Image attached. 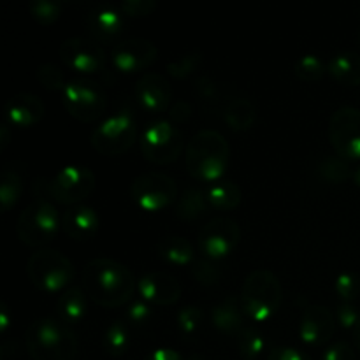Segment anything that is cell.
Listing matches in <instances>:
<instances>
[{
    "mask_svg": "<svg viewBox=\"0 0 360 360\" xmlns=\"http://www.w3.org/2000/svg\"><path fill=\"white\" fill-rule=\"evenodd\" d=\"M83 288L88 299L102 308H122L137 288L132 271L112 259H94L84 266Z\"/></svg>",
    "mask_w": 360,
    "mask_h": 360,
    "instance_id": "6da1fadb",
    "label": "cell"
},
{
    "mask_svg": "<svg viewBox=\"0 0 360 360\" xmlns=\"http://www.w3.org/2000/svg\"><path fill=\"white\" fill-rule=\"evenodd\" d=\"M229 162H231V146L217 130H200L186 144V171L199 181H220L227 172Z\"/></svg>",
    "mask_w": 360,
    "mask_h": 360,
    "instance_id": "7a4b0ae2",
    "label": "cell"
},
{
    "mask_svg": "<svg viewBox=\"0 0 360 360\" xmlns=\"http://www.w3.org/2000/svg\"><path fill=\"white\" fill-rule=\"evenodd\" d=\"M25 340L32 360H74L79 348L76 333L60 319L34 320Z\"/></svg>",
    "mask_w": 360,
    "mask_h": 360,
    "instance_id": "3957f363",
    "label": "cell"
},
{
    "mask_svg": "<svg viewBox=\"0 0 360 360\" xmlns=\"http://www.w3.org/2000/svg\"><path fill=\"white\" fill-rule=\"evenodd\" d=\"M239 301L250 320L257 323L267 322L280 309L283 301L280 280L267 269L252 271L243 283Z\"/></svg>",
    "mask_w": 360,
    "mask_h": 360,
    "instance_id": "277c9868",
    "label": "cell"
},
{
    "mask_svg": "<svg viewBox=\"0 0 360 360\" xmlns=\"http://www.w3.org/2000/svg\"><path fill=\"white\" fill-rule=\"evenodd\" d=\"M62 220L56 206L44 197H35L20 213L16 221V234L21 243L32 248H44L58 236Z\"/></svg>",
    "mask_w": 360,
    "mask_h": 360,
    "instance_id": "5b68a950",
    "label": "cell"
},
{
    "mask_svg": "<svg viewBox=\"0 0 360 360\" xmlns=\"http://www.w3.org/2000/svg\"><path fill=\"white\" fill-rule=\"evenodd\" d=\"M30 283L44 294H60L74 280V266L62 252L41 248L32 253L27 262Z\"/></svg>",
    "mask_w": 360,
    "mask_h": 360,
    "instance_id": "8992f818",
    "label": "cell"
},
{
    "mask_svg": "<svg viewBox=\"0 0 360 360\" xmlns=\"http://www.w3.org/2000/svg\"><path fill=\"white\" fill-rule=\"evenodd\" d=\"M137 123L130 109H122L109 116L91 134V146L105 157L125 153L137 141Z\"/></svg>",
    "mask_w": 360,
    "mask_h": 360,
    "instance_id": "52a82bcc",
    "label": "cell"
},
{
    "mask_svg": "<svg viewBox=\"0 0 360 360\" xmlns=\"http://www.w3.org/2000/svg\"><path fill=\"white\" fill-rule=\"evenodd\" d=\"M183 151V134L171 120L150 123L141 134V153L150 164L167 165L179 158Z\"/></svg>",
    "mask_w": 360,
    "mask_h": 360,
    "instance_id": "ba28073f",
    "label": "cell"
},
{
    "mask_svg": "<svg viewBox=\"0 0 360 360\" xmlns=\"http://www.w3.org/2000/svg\"><path fill=\"white\" fill-rule=\"evenodd\" d=\"M95 185L97 179L90 169L84 165H67L49 179L46 190L55 202L63 206H77L91 195Z\"/></svg>",
    "mask_w": 360,
    "mask_h": 360,
    "instance_id": "9c48e42d",
    "label": "cell"
},
{
    "mask_svg": "<svg viewBox=\"0 0 360 360\" xmlns=\"http://www.w3.org/2000/svg\"><path fill=\"white\" fill-rule=\"evenodd\" d=\"M65 111L77 122L90 123L101 118L108 109V97L101 86L88 79H74L62 91Z\"/></svg>",
    "mask_w": 360,
    "mask_h": 360,
    "instance_id": "30bf717a",
    "label": "cell"
},
{
    "mask_svg": "<svg viewBox=\"0 0 360 360\" xmlns=\"http://www.w3.org/2000/svg\"><path fill=\"white\" fill-rule=\"evenodd\" d=\"M132 200L146 213H160L178 197V185L164 172H144L130 185Z\"/></svg>",
    "mask_w": 360,
    "mask_h": 360,
    "instance_id": "8fae6325",
    "label": "cell"
},
{
    "mask_svg": "<svg viewBox=\"0 0 360 360\" xmlns=\"http://www.w3.org/2000/svg\"><path fill=\"white\" fill-rule=\"evenodd\" d=\"M329 139L336 155L345 160H360V109L343 105L329 120Z\"/></svg>",
    "mask_w": 360,
    "mask_h": 360,
    "instance_id": "7c38bea8",
    "label": "cell"
},
{
    "mask_svg": "<svg viewBox=\"0 0 360 360\" xmlns=\"http://www.w3.org/2000/svg\"><path fill=\"white\" fill-rule=\"evenodd\" d=\"M241 241V227L232 218H213L199 231L197 246L206 259L220 260L231 255Z\"/></svg>",
    "mask_w": 360,
    "mask_h": 360,
    "instance_id": "4fadbf2b",
    "label": "cell"
},
{
    "mask_svg": "<svg viewBox=\"0 0 360 360\" xmlns=\"http://www.w3.org/2000/svg\"><path fill=\"white\" fill-rule=\"evenodd\" d=\"M60 60L79 74L101 72L105 67V51L101 42L88 37H70L60 44Z\"/></svg>",
    "mask_w": 360,
    "mask_h": 360,
    "instance_id": "5bb4252c",
    "label": "cell"
},
{
    "mask_svg": "<svg viewBox=\"0 0 360 360\" xmlns=\"http://www.w3.org/2000/svg\"><path fill=\"white\" fill-rule=\"evenodd\" d=\"M158 49L151 41L143 37H132L116 42L111 51V62L118 72L134 74L148 69L157 60Z\"/></svg>",
    "mask_w": 360,
    "mask_h": 360,
    "instance_id": "9a60e30c",
    "label": "cell"
},
{
    "mask_svg": "<svg viewBox=\"0 0 360 360\" xmlns=\"http://www.w3.org/2000/svg\"><path fill=\"white\" fill-rule=\"evenodd\" d=\"M336 315L327 306L309 304L302 311L299 322V338L308 347H323L336 333Z\"/></svg>",
    "mask_w": 360,
    "mask_h": 360,
    "instance_id": "2e32d148",
    "label": "cell"
},
{
    "mask_svg": "<svg viewBox=\"0 0 360 360\" xmlns=\"http://www.w3.org/2000/svg\"><path fill=\"white\" fill-rule=\"evenodd\" d=\"M137 104L148 115H162L172 105V88L162 74L146 72L134 86Z\"/></svg>",
    "mask_w": 360,
    "mask_h": 360,
    "instance_id": "e0dca14e",
    "label": "cell"
},
{
    "mask_svg": "<svg viewBox=\"0 0 360 360\" xmlns=\"http://www.w3.org/2000/svg\"><path fill=\"white\" fill-rule=\"evenodd\" d=\"M137 292L151 306H171L181 297V283L165 271H151L137 280Z\"/></svg>",
    "mask_w": 360,
    "mask_h": 360,
    "instance_id": "ac0fdd59",
    "label": "cell"
},
{
    "mask_svg": "<svg viewBox=\"0 0 360 360\" xmlns=\"http://www.w3.org/2000/svg\"><path fill=\"white\" fill-rule=\"evenodd\" d=\"M44 118V104L34 94H16L6 105V123L16 129H30Z\"/></svg>",
    "mask_w": 360,
    "mask_h": 360,
    "instance_id": "d6986e66",
    "label": "cell"
},
{
    "mask_svg": "<svg viewBox=\"0 0 360 360\" xmlns=\"http://www.w3.org/2000/svg\"><path fill=\"white\" fill-rule=\"evenodd\" d=\"M101 227V217L90 206H74L62 217V229L74 241H88Z\"/></svg>",
    "mask_w": 360,
    "mask_h": 360,
    "instance_id": "ffe728a7",
    "label": "cell"
},
{
    "mask_svg": "<svg viewBox=\"0 0 360 360\" xmlns=\"http://www.w3.org/2000/svg\"><path fill=\"white\" fill-rule=\"evenodd\" d=\"M86 27L97 42H111L123 32L125 16L112 7H98L88 14Z\"/></svg>",
    "mask_w": 360,
    "mask_h": 360,
    "instance_id": "44dd1931",
    "label": "cell"
},
{
    "mask_svg": "<svg viewBox=\"0 0 360 360\" xmlns=\"http://www.w3.org/2000/svg\"><path fill=\"white\" fill-rule=\"evenodd\" d=\"M245 311L241 308V301L236 297H227L217 304L211 311V322L214 329L227 336L238 338L245 329Z\"/></svg>",
    "mask_w": 360,
    "mask_h": 360,
    "instance_id": "7402d4cb",
    "label": "cell"
},
{
    "mask_svg": "<svg viewBox=\"0 0 360 360\" xmlns=\"http://www.w3.org/2000/svg\"><path fill=\"white\" fill-rule=\"evenodd\" d=\"M158 257L171 266L183 267L192 266L195 262V250L193 245L183 236H165L157 245Z\"/></svg>",
    "mask_w": 360,
    "mask_h": 360,
    "instance_id": "603a6c76",
    "label": "cell"
},
{
    "mask_svg": "<svg viewBox=\"0 0 360 360\" xmlns=\"http://www.w3.org/2000/svg\"><path fill=\"white\" fill-rule=\"evenodd\" d=\"M327 74L343 86H360V55L355 51L338 53L327 63Z\"/></svg>",
    "mask_w": 360,
    "mask_h": 360,
    "instance_id": "cb8c5ba5",
    "label": "cell"
},
{
    "mask_svg": "<svg viewBox=\"0 0 360 360\" xmlns=\"http://www.w3.org/2000/svg\"><path fill=\"white\" fill-rule=\"evenodd\" d=\"M56 309H58L60 320L72 326L79 323L88 313V295L84 288L81 287H69L65 292H62L56 301Z\"/></svg>",
    "mask_w": 360,
    "mask_h": 360,
    "instance_id": "d4e9b609",
    "label": "cell"
},
{
    "mask_svg": "<svg viewBox=\"0 0 360 360\" xmlns=\"http://www.w3.org/2000/svg\"><path fill=\"white\" fill-rule=\"evenodd\" d=\"M224 120L232 132H246L257 120V109L248 98H231L224 108Z\"/></svg>",
    "mask_w": 360,
    "mask_h": 360,
    "instance_id": "484cf974",
    "label": "cell"
},
{
    "mask_svg": "<svg viewBox=\"0 0 360 360\" xmlns=\"http://www.w3.org/2000/svg\"><path fill=\"white\" fill-rule=\"evenodd\" d=\"M241 188L234 181L220 179L217 183H211L206 188V197L210 207L217 211H232L241 204Z\"/></svg>",
    "mask_w": 360,
    "mask_h": 360,
    "instance_id": "4316f807",
    "label": "cell"
},
{
    "mask_svg": "<svg viewBox=\"0 0 360 360\" xmlns=\"http://www.w3.org/2000/svg\"><path fill=\"white\" fill-rule=\"evenodd\" d=\"M210 202H207L206 190L199 188V186H190L183 192V195L178 199L176 204V217L179 220L193 221L206 214Z\"/></svg>",
    "mask_w": 360,
    "mask_h": 360,
    "instance_id": "83f0119b",
    "label": "cell"
},
{
    "mask_svg": "<svg viewBox=\"0 0 360 360\" xmlns=\"http://www.w3.org/2000/svg\"><path fill=\"white\" fill-rule=\"evenodd\" d=\"M102 347L109 357H123L130 348V326L125 322H112L105 329L104 338H102Z\"/></svg>",
    "mask_w": 360,
    "mask_h": 360,
    "instance_id": "f1b7e54d",
    "label": "cell"
},
{
    "mask_svg": "<svg viewBox=\"0 0 360 360\" xmlns=\"http://www.w3.org/2000/svg\"><path fill=\"white\" fill-rule=\"evenodd\" d=\"M23 193V176L18 169L6 167L0 178V207L4 213L14 207Z\"/></svg>",
    "mask_w": 360,
    "mask_h": 360,
    "instance_id": "f546056e",
    "label": "cell"
},
{
    "mask_svg": "<svg viewBox=\"0 0 360 360\" xmlns=\"http://www.w3.org/2000/svg\"><path fill=\"white\" fill-rule=\"evenodd\" d=\"M320 179L330 183V185H341V183L348 181L354 178V171H352L348 160L341 158L340 155H330L320 160L319 167H316Z\"/></svg>",
    "mask_w": 360,
    "mask_h": 360,
    "instance_id": "4dcf8cb0",
    "label": "cell"
},
{
    "mask_svg": "<svg viewBox=\"0 0 360 360\" xmlns=\"http://www.w3.org/2000/svg\"><path fill=\"white\" fill-rule=\"evenodd\" d=\"M238 348L239 354L245 357V360H255L266 350V340L264 334L257 327L245 326V329L238 336Z\"/></svg>",
    "mask_w": 360,
    "mask_h": 360,
    "instance_id": "1f68e13d",
    "label": "cell"
},
{
    "mask_svg": "<svg viewBox=\"0 0 360 360\" xmlns=\"http://www.w3.org/2000/svg\"><path fill=\"white\" fill-rule=\"evenodd\" d=\"M294 74L301 81L315 83V81H320L327 74V63L323 62L319 55L309 53V55L301 56V58L295 62Z\"/></svg>",
    "mask_w": 360,
    "mask_h": 360,
    "instance_id": "d6a6232c",
    "label": "cell"
},
{
    "mask_svg": "<svg viewBox=\"0 0 360 360\" xmlns=\"http://www.w3.org/2000/svg\"><path fill=\"white\" fill-rule=\"evenodd\" d=\"M200 65H202V55L199 51H192L169 62L165 69H167V74L172 79L181 81L193 76L200 69Z\"/></svg>",
    "mask_w": 360,
    "mask_h": 360,
    "instance_id": "836d02e7",
    "label": "cell"
},
{
    "mask_svg": "<svg viewBox=\"0 0 360 360\" xmlns=\"http://www.w3.org/2000/svg\"><path fill=\"white\" fill-rule=\"evenodd\" d=\"M30 16L42 27L53 25L63 13V4L60 0H34L28 6Z\"/></svg>",
    "mask_w": 360,
    "mask_h": 360,
    "instance_id": "e575fe53",
    "label": "cell"
},
{
    "mask_svg": "<svg viewBox=\"0 0 360 360\" xmlns=\"http://www.w3.org/2000/svg\"><path fill=\"white\" fill-rule=\"evenodd\" d=\"M192 276L197 283L204 285V287H211L217 285L221 278V267L218 266L217 260L211 259H199L192 264Z\"/></svg>",
    "mask_w": 360,
    "mask_h": 360,
    "instance_id": "d590c367",
    "label": "cell"
},
{
    "mask_svg": "<svg viewBox=\"0 0 360 360\" xmlns=\"http://www.w3.org/2000/svg\"><path fill=\"white\" fill-rule=\"evenodd\" d=\"M334 290L343 302H355L360 295V276L354 271H345L334 281Z\"/></svg>",
    "mask_w": 360,
    "mask_h": 360,
    "instance_id": "8d00e7d4",
    "label": "cell"
},
{
    "mask_svg": "<svg viewBox=\"0 0 360 360\" xmlns=\"http://www.w3.org/2000/svg\"><path fill=\"white\" fill-rule=\"evenodd\" d=\"M195 94L199 97L200 105L206 109L207 112L217 111V105L220 102V90L214 84V81L207 76L197 77L195 81Z\"/></svg>",
    "mask_w": 360,
    "mask_h": 360,
    "instance_id": "74e56055",
    "label": "cell"
},
{
    "mask_svg": "<svg viewBox=\"0 0 360 360\" xmlns=\"http://www.w3.org/2000/svg\"><path fill=\"white\" fill-rule=\"evenodd\" d=\"M202 309L199 306H185L178 311L176 316V323H178L179 333L185 334V336H193V334L199 330L200 323H202Z\"/></svg>",
    "mask_w": 360,
    "mask_h": 360,
    "instance_id": "f35d334b",
    "label": "cell"
},
{
    "mask_svg": "<svg viewBox=\"0 0 360 360\" xmlns=\"http://www.w3.org/2000/svg\"><path fill=\"white\" fill-rule=\"evenodd\" d=\"M35 77H37L39 83L49 91H56V90L63 91V88L67 86L63 72L58 69V67L53 65V63H44V65L39 67L37 72H35Z\"/></svg>",
    "mask_w": 360,
    "mask_h": 360,
    "instance_id": "ab89813d",
    "label": "cell"
},
{
    "mask_svg": "<svg viewBox=\"0 0 360 360\" xmlns=\"http://www.w3.org/2000/svg\"><path fill=\"white\" fill-rule=\"evenodd\" d=\"M125 316L129 326L144 327L151 322V319H153V309H151L150 302L139 299V301L130 302L129 308H127Z\"/></svg>",
    "mask_w": 360,
    "mask_h": 360,
    "instance_id": "60d3db41",
    "label": "cell"
},
{
    "mask_svg": "<svg viewBox=\"0 0 360 360\" xmlns=\"http://www.w3.org/2000/svg\"><path fill=\"white\" fill-rule=\"evenodd\" d=\"M336 320L343 329L347 330H357L360 323V311L354 302H341L336 309Z\"/></svg>",
    "mask_w": 360,
    "mask_h": 360,
    "instance_id": "b9f144b4",
    "label": "cell"
},
{
    "mask_svg": "<svg viewBox=\"0 0 360 360\" xmlns=\"http://www.w3.org/2000/svg\"><path fill=\"white\" fill-rule=\"evenodd\" d=\"M155 9H157L155 0H125V2L120 4V11H122L123 16L130 18L150 16Z\"/></svg>",
    "mask_w": 360,
    "mask_h": 360,
    "instance_id": "7bdbcfd3",
    "label": "cell"
},
{
    "mask_svg": "<svg viewBox=\"0 0 360 360\" xmlns=\"http://www.w3.org/2000/svg\"><path fill=\"white\" fill-rule=\"evenodd\" d=\"M322 360H355V352L348 343L338 341L323 352Z\"/></svg>",
    "mask_w": 360,
    "mask_h": 360,
    "instance_id": "ee69618b",
    "label": "cell"
},
{
    "mask_svg": "<svg viewBox=\"0 0 360 360\" xmlns=\"http://www.w3.org/2000/svg\"><path fill=\"white\" fill-rule=\"evenodd\" d=\"M267 360H313L308 354L294 347H276L269 352Z\"/></svg>",
    "mask_w": 360,
    "mask_h": 360,
    "instance_id": "f6af8a7d",
    "label": "cell"
},
{
    "mask_svg": "<svg viewBox=\"0 0 360 360\" xmlns=\"http://www.w3.org/2000/svg\"><path fill=\"white\" fill-rule=\"evenodd\" d=\"M169 116H171V122L174 125H179V123H186L192 116V108H190L188 102L178 101L171 105V111H169Z\"/></svg>",
    "mask_w": 360,
    "mask_h": 360,
    "instance_id": "bcb514c9",
    "label": "cell"
},
{
    "mask_svg": "<svg viewBox=\"0 0 360 360\" xmlns=\"http://www.w3.org/2000/svg\"><path fill=\"white\" fill-rule=\"evenodd\" d=\"M144 360H185L174 348H157Z\"/></svg>",
    "mask_w": 360,
    "mask_h": 360,
    "instance_id": "7dc6e473",
    "label": "cell"
},
{
    "mask_svg": "<svg viewBox=\"0 0 360 360\" xmlns=\"http://www.w3.org/2000/svg\"><path fill=\"white\" fill-rule=\"evenodd\" d=\"M11 143V125L4 123L0 127V150H6Z\"/></svg>",
    "mask_w": 360,
    "mask_h": 360,
    "instance_id": "c3c4849f",
    "label": "cell"
},
{
    "mask_svg": "<svg viewBox=\"0 0 360 360\" xmlns=\"http://www.w3.org/2000/svg\"><path fill=\"white\" fill-rule=\"evenodd\" d=\"M11 311L9 308H7V304H2L0 306V330L2 333H6L7 327H9V322H11Z\"/></svg>",
    "mask_w": 360,
    "mask_h": 360,
    "instance_id": "681fc988",
    "label": "cell"
},
{
    "mask_svg": "<svg viewBox=\"0 0 360 360\" xmlns=\"http://www.w3.org/2000/svg\"><path fill=\"white\" fill-rule=\"evenodd\" d=\"M352 179H354L355 185H357L359 188H360V165H359V167L355 169V171H354V178H352Z\"/></svg>",
    "mask_w": 360,
    "mask_h": 360,
    "instance_id": "f907efd6",
    "label": "cell"
},
{
    "mask_svg": "<svg viewBox=\"0 0 360 360\" xmlns=\"http://www.w3.org/2000/svg\"><path fill=\"white\" fill-rule=\"evenodd\" d=\"M355 343H357V348L360 350V323H359L357 330H355Z\"/></svg>",
    "mask_w": 360,
    "mask_h": 360,
    "instance_id": "816d5d0a",
    "label": "cell"
},
{
    "mask_svg": "<svg viewBox=\"0 0 360 360\" xmlns=\"http://www.w3.org/2000/svg\"><path fill=\"white\" fill-rule=\"evenodd\" d=\"M357 41H359V46H360V30H359V35H357Z\"/></svg>",
    "mask_w": 360,
    "mask_h": 360,
    "instance_id": "f5cc1de1",
    "label": "cell"
}]
</instances>
